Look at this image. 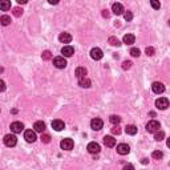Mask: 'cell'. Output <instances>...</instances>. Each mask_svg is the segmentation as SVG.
<instances>
[{
  "label": "cell",
  "mask_w": 170,
  "mask_h": 170,
  "mask_svg": "<svg viewBox=\"0 0 170 170\" xmlns=\"http://www.w3.org/2000/svg\"><path fill=\"white\" fill-rule=\"evenodd\" d=\"M145 52H146L148 56H153V54H154V48H153V47H148Z\"/></svg>",
  "instance_id": "cell-35"
},
{
  "label": "cell",
  "mask_w": 170,
  "mask_h": 170,
  "mask_svg": "<svg viewBox=\"0 0 170 170\" xmlns=\"http://www.w3.org/2000/svg\"><path fill=\"white\" fill-rule=\"evenodd\" d=\"M122 170H134V166H133L132 163H128V165H125Z\"/></svg>",
  "instance_id": "cell-37"
},
{
  "label": "cell",
  "mask_w": 170,
  "mask_h": 170,
  "mask_svg": "<svg viewBox=\"0 0 170 170\" xmlns=\"http://www.w3.org/2000/svg\"><path fill=\"white\" fill-rule=\"evenodd\" d=\"M104 126V122L101 118H93L91 121V128L93 129V130H100Z\"/></svg>",
  "instance_id": "cell-12"
},
{
  "label": "cell",
  "mask_w": 170,
  "mask_h": 170,
  "mask_svg": "<svg viewBox=\"0 0 170 170\" xmlns=\"http://www.w3.org/2000/svg\"><path fill=\"white\" fill-rule=\"evenodd\" d=\"M11 130L15 133V134H17V133H21L24 130V125L20 122V121H15L11 124Z\"/></svg>",
  "instance_id": "cell-9"
},
{
  "label": "cell",
  "mask_w": 170,
  "mask_h": 170,
  "mask_svg": "<svg viewBox=\"0 0 170 170\" xmlns=\"http://www.w3.org/2000/svg\"><path fill=\"white\" fill-rule=\"evenodd\" d=\"M24 138H26L27 142H35L36 141V132L32 130V129H28V130L24 132Z\"/></svg>",
  "instance_id": "cell-6"
},
{
  "label": "cell",
  "mask_w": 170,
  "mask_h": 170,
  "mask_svg": "<svg viewBox=\"0 0 170 170\" xmlns=\"http://www.w3.org/2000/svg\"><path fill=\"white\" fill-rule=\"evenodd\" d=\"M152 89H153V92L156 93V94H161V93H163V92H165V85H163L162 83H158V81H156V83H153V85H152Z\"/></svg>",
  "instance_id": "cell-10"
},
{
  "label": "cell",
  "mask_w": 170,
  "mask_h": 170,
  "mask_svg": "<svg viewBox=\"0 0 170 170\" xmlns=\"http://www.w3.org/2000/svg\"><path fill=\"white\" fill-rule=\"evenodd\" d=\"M61 53H63L64 57H72L73 53H74V48L71 45H65V47H63Z\"/></svg>",
  "instance_id": "cell-14"
},
{
  "label": "cell",
  "mask_w": 170,
  "mask_h": 170,
  "mask_svg": "<svg viewBox=\"0 0 170 170\" xmlns=\"http://www.w3.org/2000/svg\"><path fill=\"white\" fill-rule=\"evenodd\" d=\"M112 11H113V13L114 15H117V16H120V15H122V13H125L124 11V6L121 3H113V6H112Z\"/></svg>",
  "instance_id": "cell-11"
},
{
  "label": "cell",
  "mask_w": 170,
  "mask_h": 170,
  "mask_svg": "<svg viewBox=\"0 0 170 170\" xmlns=\"http://www.w3.org/2000/svg\"><path fill=\"white\" fill-rule=\"evenodd\" d=\"M33 129H35V132H37V133H41L45 130V122H43V121H36L33 125Z\"/></svg>",
  "instance_id": "cell-17"
},
{
  "label": "cell",
  "mask_w": 170,
  "mask_h": 170,
  "mask_svg": "<svg viewBox=\"0 0 170 170\" xmlns=\"http://www.w3.org/2000/svg\"><path fill=\"white\" fill-rule=\"evenodd\" d=\"M104 145L108 148H113L116 146V138L113 136H105L104 137Z\"/></svg>",
  "instance_id": "cell-16"
},
{
  "label": "cell",
  "mask_w": 170,
  "mask_h": 170,
  "mask_svg": "<svg viewBox=\"0 0 170 170\" xmlns=\"http://www.w3.org/2000/svg\"><path fill=\"white\" fill-rule=\"evenodd\" d=\"M0 84H2V92H4V91H6V83H4L3 80H2V81H0Z\"/></svg>",
  "instance_id": "cell-39"
},
{
  "label": "cell",
  "mask_w": 170,
  "mask_h": 170,
  "mask_svg": "<svg viewBox=\"0 0 170 170\" xmlns=\"http://www.w3.org/2000/svg\"><path fill=\"white\" fill-rule=\"evenodd\" d=\"M166 145H168V146H169V148H170V137H169V138H168V141H166Z\"/></svg>",
  "instance_id": "cell-42"
},
{
  "label": "cell",
  "mask_w": 170,
  "mask_h": 170,
  "mask_svg": "<svg viewBox=\"0 0 170 170\" xmlns=\"http://www.w3.org/2000/svg\"><path fill=\"white\" fill-rule=\"evenodd\" d=\"M150 6H152L154 9H159V7H161V4H159L158 2H156V0H152V2H150Z\"/></svg>",
  "instance_id": "cell-34"
},
{
  "label": "cell",
  "mask_w": 170,
  "mask_h": 170,
  "mask_svg": "<svg viewBox=\"0 0 170 170\" xmlns=\"http://www.w3.org/2000/svg\"><path fill=\"white\" fill-rule=\"evenodd\" d=\"M13 15H15V16H21V15H23V9H20L19 7H16V8H13Z\"/></svg>",
  "instance_id": "cell-32"
},
{
  "label": "cell",
  "mask_w": 170,
  "mask_h": 170,
  "mask_svg": "<svg viewBox=\"0 0 170 170\" xmlns=\"http://www.w3.org/2000/svg\"><path fill=\"white\" fill-rule=\"evenodd\" d=\"M125 132H126V134H129V136H134V134L137 133V126L136 125H128V126L125 128Z\"/></svg>",
  "instance_id": "cell-22"
},
{
  "label": "cell",
  "mask_w": 170,
  "mask_h": 170,
  "mask_svg": "<svg viewBox=\"0 0 170 170\" xmlns=\"http://www.w3.org/2000/svg\"><path fill=\"white\" fill-rule=\"evenodd\" d=\"M41 57H43V60H49V59H52V53L49 52V51H45V52L43 53Z\"/></svg>",
  "instance_id": "cell-33"
},
{
  "label": "cell",
  "mask_w": 170,
  "mask_h": 170,
  "mask_svg": "<svg viewBox=\"0 0 170 170\" xmlns=\"http://www.w3.org/2000/svg\"><path fill=\"white\" fill-rule=\"evenodd\" d=\"M156 106L159 111H165V109H168V106H169V100L166 97H159L156 101Z\"/></svg>",
  "instance_id": "cell-3"
},
{
  "label": "cell",
  "mask_w": 170,
  "mask_h": 170,
  "mask_svg": "<svg viewBox=\"0 0 170 170\" xmlns=\"http://www.w3.org/2000/svg\"><path fill=\"white\" fill-rule=\"evenodd\" d=\"M19 4H27V0H17Z\"/></svg>",
  "instance_id": "cell-41"
},
{
  "label": "cell",
  "mask_w": 170,
  "mask_h": 170,
  "mask_svg": "<svg viewBox=\"0 0 170 170\" xmlns=\"http://www.w3.org/2000/svg\"><path fill=\"white\" fill-rule=\"evenodd\" d=\"M41 141H43L44 144L51 142V136H49V134H41Z\"/></svg>",
  "instance_id": "cell-30"
},
{
  "label": "cell",
  "mask_w": 170,
  "mask_h": 170,
  "mask_svg": "<svg viewBox=\"0 0 170 170\" xmlns=\"http://www.w3.org/2000/svg\"><path fill=\"white\" fill-rule=\"evenodd\" d=\"M124 16H125V20H126V21H130V20L133 19V13L130 11H126L124 13Z\"/></svg>",
  "instance_id": "cell-31"
},
{
  "label": "cell",
  "mask_w": 170,
  "mask_h": 170,
  "mask_svg": "<svg viewBox=\"0 0 170 170\" xmlns=\"http://www.w3.org/2000/svg\"><path fill=\"white\" fill-rule=\"evenodd\" d=\"M109 121H111L113 125H118L120 122H121V117H120V116H116V114H113V116L109 117Z\"/></svg>",
  "instance_id": "cell-25"
},
{
  "label": "cell",
  "mask_w": 170,
  "mask_h": 170,
  "mask_svg": "<svg viewBox=\"0 0 170 170\" xmlns=\"http://www.w3.org/2000/svg\"><path fill=\"white\" fill-rule=\"evenodd\" d=\"M134 41H136V37H134V35L128 33V35H125V36H124V43L126 44V45H132Z\"/></svg>",
  "instance_id": "cell-20"
},
{
  "label": "cell",
  "mask_w": 170,
  "mask_h": 170,
  "mask_svg": "<svg viewBox=\"0 0 170 170\" xmlns=\"http://www.w3.org/2000/svg\"><path fill=\"white\" fill-rule=\"evenodd\" d=\"M52 128L56 132H61L63 129L65 128V124H64L61 120H53V121H52Z\"/></svg>",
  "instance_id": "cell-15"
},
{
  "label": "cell",
  "mask_w": 170,
  "mask_h": 170,
  "mask_svg": "<svg viewBox=\"0 0 170 170\" xmlns=\"http://www.w3.org/2000/svg\"><path fill=\"white\" fill-rule=\"evenodd\" d=\"M0 23H2V26H9L11 24V17L7 16V15H3L0 17Z\"/></svg>",
  "instance_id": "cell-24"
},
{
  "label": "cell",
  "mask_w": 170,
  "mask_h": 170,
  "mask_svg": "<svg viewBox=\"0 0 170 170\" xmlns=\"http://www.w3.org/2000/svg\"><path fill=\"white\" fill-rule=\"evenodd\" d=\"M78 85H80L81 88H91L92 83H91V80H89V78L84 77V78H80V80H78Z\"/></svg>",
  "instance_id": "cell-21"
},
{
  "label": "cell",
  "mask_w": 170,
  "mask_h": 170,
  "mask_svg": "<svg viewBox=\"0 0 170 170\" xmlns=\"http://www.w3.org/2000/svg\"><path fill=\"white\" fill-rule=\"evenodd\" d=\"M130 152V148H129L128 144H118L117 145V153L121 154V156H126Z\"/></svg>",
  "instance_id": "cell-8"
},
{
  "label": "cell",
  "mask_w": 170,
  "mask_h": 170,
  "mask_svg": "<svg viewBox=\"0 0 170 170\" xmlns=\"http://www.w3.org/2000/svg\"><path fill=\"white\" fill-rule=\"evenodd\" d=\"M112 132H113L114 134H120V132H121V130H120V128H118V126H116V128H113V129H112Z\"/></svg>",
  "instance_id": "cell-38"
},
{
  "label": "cell",
  "mask_w": 170,
  "mask_h": 170,
  "mask_svg": "<svg viewBox=\"0 0 170 170\" xmlns=\"http://www.w3.org/2000/svg\"><path fill=\"white\" fill-rule=\"evenodd\" d=\"M130 54H132L133 57H138L139 54H141V52H139L138 48H132V49H130Z\"/></svg>",
  "instance_id": "cell-29"
},
{
  "label": "cell",
  "mask_w": 170,
  "mask_h": 170,
  "mask_svg": "<svg viewBox=\"0 0 170 170\" xmlns=\"http://www.w3.org/2000/svg\"><path fill=\"white\" fill-rule=\"evenodd\" d=\"M16 144H17V138H16L15 134H7V136L4 137V145H6V146L12 148Z\"/></svg>",
  "instance_id": "cell-2"
},
{
  "label": "cell",
  "mask_w": 170,
  "mask_h": 170,
  "mask_svg": "<svg viewBox=\"0 0 170 170\" xmlns=\"http://www.w3.org/2000/svg\"><path fill=\"white\" fill-rule=\"evenodd\" d=\"M49 4H57V2H53V0H49Z\"/></svg>",
  "instance_id": "cell-43"
},
{
  "label": "cell",
  "mask_w": 170,
  "mask_h": 170,
  "mask_svg": "<svg viewBox=\"0 0 170 170\" xmlns=\"http://www.w3.org/2000/svg\"><path fill=\"white\" fill-rule=\"evenodd\" d=\"M87 73H88V71H87V68H84V67H78L76 69V72H74V74H76V77L78 80L80 78H84L85 76H87Z\"/></svg>",
  "instance_id": "cell-19"
},
{
  "label": "cell",
  "mask_w": 170,
  "mask_h": 170,
  "mask_svg": "<svg viewBox=\"0 0 170 170\" xmlns=\"http://www.w3.org/2000/svg\"><path fill=\"white\" fill-rule=\"evenodd\" d=\"M102 16H104V17H109V12L106 11V9H105V11H102Z\"/></svg>",
  "instance_id": "cell-40"
},
{
  "label": "cell",
  "mask_w": 170,
  "mask_h": 170,
  "mask_svg": "<svg viewBox=\"0 0 170 170\" xmlns=\"http://www.w3.org/2000/svg\"><path fill=\"white\" fill-rule=\"evenodd\" d=\"M109 43H111V45H113V47H120V45H121L120 40H118L117 37H114V36L109 37Z\"/></svg>",
  "instance_id": "cell-27"
},
{
  "label": "cell",
  "mask_w": 170,
  "mask_h": 170,
  "mask_svg": "<svg viewBox=\"0 0 170 170\" xmlns=\"http://www.w3.org/2000/svg\"><path fill=\"white\" fill-rule=\"evenodd\" d=\"M159 128H161V125H159V122L156 121V120H152V121H149L146 124V130L149 133H156L159 130Z\"/></svg>",
  "instance_id": "cell-1"
},
{
  "label": "cell",
  "mask_w": 170,
  "mask_h": 170,
  "mask_svg": "<svg viewBox=\"0 0 170 170\" xmlns=\"http://www.w3.org/2000/svg\"><path fill=\"white\" fill-rule=\"evenodd\" d=\"M59 40H60L61 43L68 44V43H71V41H72V36H71V35H69L68 32H63V33H60Z\"/></svg>",
  "instance_id": "cell-18"
},
{
  "label": "cell",
  "mask_w": 170,
  "mask_h": 170,
  "mask_svg": "<svg viewBox=\"0 0 170 170\" xmlns=\"http://www.w3.org/2000/svg\"><path fill=\"white\" fill-rule=\"evenodd\" d=\"M152 157H153L154 159H162V157H163V153H162V152H159V150H156V152H153Z\"/></svg>",
  "instance_id": "cell-28"
},
{
  "label": "cell",
  "mask_w": 170,
  "mask_h": 170,
  "mask_svg": "<svg viewBox=\"0 0 170 170\" xmlns=\"http://www.w3.org/2000/svg\"><path fill=\"white\" fill-rule=\"evenodd\" d=\"M9 8H11V2H8V0H3V2L0 3V9H2V11H8Z\"/></svg>",
  "instance_id": "cell-23"
},
{
  "label": "cell",
  "mask_w": 170,
  "mask_h": 170,
  "mask_svg": "<svg viewBox=\"0 0 170 170\" xmlns=\"http://www.w3.org/2000/svg\"><path fill=\"white\" fill-rule=\"evenodd\" d=\"M163 138H165L163 130H158V132H156V134H154V139H156V141H162Z\"/></svg>",
  "instance_id": "cell-26"
},
{
  "label": "cell",
  "mask_w": 170,
  "mask_h": 170,
  "mask_svg": "<svg viewBox=\"0 0 170 170\" xmlns=\"http://www.w3.org/2000/svg\"><path fill=\"white\" fill-rule=\"evenodd\" d=\"M87 149H88V152L91 154H98L100 150H101V146H100L97 142H89Z\"/></svg>",
  "instance_id": "cell-7"
},
{
  "label": "cell",
  "mask_w": 170,
  "mask_h": 170,
  "mask_svg": "<svg viewBox=\"0 0 170 170\" xmlns=\"http://www.w3.org/2000/svg\"><path fill=\"white\" fill-rule=\"evenodd\" d=\"M73 139L72 138H64L61 142H60V146H61V149H64V150H72L73 149Z\"/></svg>",
  "instance_id": "cell-5"
},
{
  "label": "cell",
  "mask_w": 170,
  "mask_h": 170,
  "mask_svg": "<svg viewBox=\"0 0 170 170\" xmlns=\"http://www.w3.org/2000/svg\"><path fill=\"white\" fill-rule=\"evenodd\" d=\"M91 57L93 60H101L104 57V53H102V51L100 48H93L91 51Z\"/></svg>",
  "instance_id": "cell-13"
},
{
  "label": "cell",
  "mask_w": 170,
  "mask_h": 170,
  "mask_svg": "<svg viewBox=\"0 0 170 170\" xmlns=\"http://www.w3.org/2000/svg\"><path fill=\"white\" fill-rule=\"evenodd\" d=\"M53 65L56 68H59V69H64L67 67V60L63 56H57V57L53 59Z\"/></svg>",
  "instance_id": "cell-4"
},
{
  "label": "cell",
  "mask_w": 170,
  "mask_h": 170,
  "mask_svg": "<svg viewBox=\"0 0 170 170\" xmlns=\"http://www.w3.org/2000/svg\"><path fill=\"white\" fill-rule=\"evenodd\" d=\"M130 67H132V61H128V60H126V61L122 63V68L124 69H129Z\"/></svg>",
  "instance_id": "cell-36"
}]
</instances>
